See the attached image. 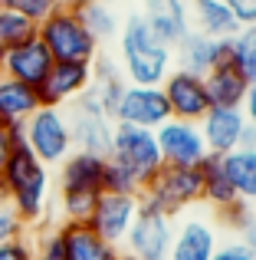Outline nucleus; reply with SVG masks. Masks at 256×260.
Returning <instances> with one entry per match:
<instances>
[{"label": "nucleus", "instance_id": "1", "mask_svg": "<svg viewBox=\"0 0 256 260\" xmlns=\"http://www.w3.org/2000/svg\"><path fill=\"white\" fill-rule=\"evenodd\" d=\"M13 142L7 161L0 168L7 181V201L13 204L17 217L30 228L46 217V198H50V168L30 152V145L23 142V125L10 128Z\"/></svg>", "mask_w": 256, "mask_h": 260}, {"label": "nucleus", "instance_id": "2", "mask_svg": "<svg viewBox=\"0 0 256 260\" xmlns=\"http://www.w3.org/2000/svg\"><path fill=\"white\" fill-rule=\"evenodd\" d=\"M122 73L128 86H161L164 76L171 73L174 53L167 43H161L154 37V30L148 26V20L141 13L125 20L122 26Z\"/></svg>", "mask_w": 256, "mask_h": 260}, {"label": "nucleus", "instance_id": "3", "mask_svg": "<svg viewBox=\"0 0 256 260\" xmlns=\"http://www.w3.org/2000/svg\"><path fill=\"white\" fill-rule=\"evenodd\" d=\"M39 43L50 50L56 63H92L99 56V43L86 30L82 17L76 13L72 4H59L43 23L36 26Z\"/></svg>", "mask_w": 256, "mask_h": 260}, {"label": "nucleus", "instance_id": "4", "mask_svg": "<svg viewBox=\"0 0 256 260\" xmlns=\"http://www.w3.org/2000/svg\"><path fill=\"white\" fill-rule=\"evenodd\" d=\"M109 161L128 168L135 178L141 181V191L154 181V175L161 172L164 158H161L154 128H141V125H125L115 122L112 125V145H109Z\"/></svg>", "mask_w": 256, "mask_h": 260}, {"label": "nucleus", "instance_id": "5", "mask_svg": "<svg viewBox=\"0 0 256 260\" xmlns=\"http://www.w3.org/2000/svg\"><path fill=\"white\" fill-rule=\"evenodd\" d=\"M141 201L174 217L184 208L204 201V175L197 165H161L154 181L141 191Z\"/></svg>", "mask_w": 256, "mask_h": 260}, {"label": "nucleus", "instance_id": "6", "mask_svg": "<svg viewBox=\"0 0 256 260\" xmlns=\"http://www.w3.org/2000/svg\"><path fill=\"white\" fill-rule=\"evenodd\" d=\"M23 142L30 145V152L50 165H63L72 152V132H69V119L63 109H50L39 106L30 119L23 122Z\"/></svg>", "mask_w": 256, "mask_h": 260}, {"label": "nucleus", "instance_id": "7", "mask_svg": "<svg viewBox=\"0 0 256 260\" xmlns=\"http://www.w3.org/2000/svg\"><path fill=\"white\" fill-rule=\"evenodd\" d=\"M69 132H72V148L76 152H92V155H105L109 158V145H112V125L115 122L105 115L99 95L92 92V86L86 89L79 99L69 102Z\"/></svg>", "mask_w": 256, "mask_h": 260}, {"label": "nucleus", "instance_id": "8", "mask_svg": "<svg viewBox=\"0 0 256 260\" xmlns=\"http://www.w3.org/2000/svg\"><path fill=\"white\" fill-rule=\"evenodd\" d=\"M174 231H178L174 228V217H167L158 208L138 201V214H135V224L125 237V250H132L141 260H167Z\"/></svg>", "mask_w": 256, "mask_h": 260}, {"label": "nucleus", "instance_id": "9", "mask_svg": "<svg viewBox=\"0 0 256 260\" xmlns=\"http://www.w3.org/2000/svg\"><path fill=\"white\" fill-rule=\"evenodd\" d=\"M161 92L167 99V109H171V119L181 122H200L207 112H210V95H207L204 76L187 70H171L161 83Z\"/></svg>", "mask_w": 256, "mask_h": 260}, {"label": "nucleus", "instance_id": "10", "mask_svg": "<svg viewBox=\"0 0 256 260\" xmlns=\"http://www.w3.org/2000/svg\"><path fill=\"white\" fill-rule=\"evenodd\" d=\"M154 139H158L164 165H200L210 155L204 145V135H200L197 122L167 119L164 125L154 128Z\"/></svg>", "mask_w": 256, "mask_h": 260}, {"label": "nucleus", "instance_id": "11", "mask_svg": "<svg viewBox=\"0 0 256 260\" xmlns=\"http://www.w3.org/2000/svg\"><path fill=\"white\" fill-rule=\"evenodd\" d=\"M138 201L141 198H128V194H99V201L86 224L102 241H109L112 247H122L132 224H135V214H138Z\"/></svg>", "mask_w": 256, "mask_h": 260}, {"label": "nucleus", "instance_id": "12", "mask_svg": "<svg viewBox=\"0 0 256 260\" xmlns=\"http://www.w3.org/2000/svg\"><path fill=\"white\" fill-rule=\"evenodd\" d=\"M171 119L167 99L161 86H125L122 99L115 109V122L125 125H141V128H158Z\"/></svg>", "mask_w": 256, "mask_h": 260}, {"label": "nucleus", "instance_id": "13", "mask_svg": "<svg viewBox=\"0 0 256 260\" xmlns=\"http://www.w3.org/2000/svg\"><path fill=\"white\" fill-rule=\"evenodd\" d=\"M92 86V63H53L43 86H36L39 106L63 109Z\"/></svg>", "mask_w": 256, "mask_h": 260}, {"label": "nucleus", "instance_id": "14", "mask_svg": "<svg viewBox=\"0 0 256 260\" xmlns=\"http://www.w3.org/2000/svg\"><path fill=\"white\" fill-rule=\"evenodd\" d=\"M53 63H56V59L50 56V50L39 43V37H33V40L13 46L10 53L0 56V76H10V79H17V83H26V86L36 89L50 76Z\"/></svg>", "mask_w": 256, "mask_h": 260}, {"label": "nucleus", "instance_id": "15", "mask_svg": "<svg viewBox=\"0 0 256 260\" xmlns=\"http://www.w3.org/2000/svg\"><path fill=\"white\" fill-rule=\"evenodd\" d=\"M141 17L148 20L154 37L161 43H167L171 50L181 43L184 33H191V7H187V0H145Z\"/></svg>", "mask_w": 256, "mask_h": 260}, {"label": "nucleus", "instance_id": "16", "mask_svg": "<svg viewBox=\"0 0 256 260\" xmlns=\"http://www.w3.org/2000/svg\"><path fill=\"white\" fill-rule=\"evenodd\" d=\"M200 135H204V145L210 155H227L233 148H240V135H243V112L240 109H217L210 106V112L197 122Z\"/></svg>", "mask_w": 256, "mask_h": 260}, {"label": "nucleus", "instance_id": "17", "mask_svg": "<svg viewBox=\"0 0 256 260\" xmlns=\"http://www.w3.org/2000/svg\"><path fill=\"white\" fill-rule=\"evenodd\" d=\"M59 241H63L66 260H115L118 247L96 234L86 221H63L59 224Z\"/></svg>", "mask_w": 256, "mask_h": 260}, {"label": "nucleus", "instance_id": "18", "mask_svg": "<svg viewBox=\"0 0 256 260\" xmlns=\"http://www.w3.org/2000/svg\"><path fill=\"white\" fill-rule=\"evenodd\" d=\"M102 175H105V155L76 152L59 165V191H96L102 194Z\"/></svg>", "mask_w": 256, "mask_h": 260}, {"label": "nucleus", "instance_id": "19", "mask_svg": "<svg viewBox=\"0 0 256 260\" xmlns=\"http://www.w3.org/2000/svg\"><path fill=\"white\" fill-rule=\"evenodd\" d=\"M214 250H217V231L207 221L194 217V221H184L174 231L167 260H210Z\"/></svg>", "mask_w": 256, "mask_h": 260}, {"label": "nucleus", "instance_id": "20", "mask_svg": "<svg viewBox=\"0 0 256 260\" xmlns=\"http://www.w3.org/2000/svg\"><path fill=\"white\" fill-rule=\"evenodd\" d=\"M39 109V95L33 86L0 76V128H17Z\"/></svg>", "mask_w": 256, "mask_h": 260}, {"label": "nucleus", "instance_id": "21", "mask_svg": "<svg viewBox=\"0 0 256 260\" xmlns=\"http://www.w3.org/2000/svg\"><path fill=\"white\" fill-rule=\"evenodd\" d=\"M187 7H191V30L207 33L214 40H227L240 33V23L233 20L224 0H187Z\"/></svg>", "mask_w": 256, "mask_h": 260}, {"label": "nucleus", "instance_id": "22", "mask_svg": "<svg viewBox=\"0 0 256 260\" xmlns=\"http://www.w3.org/2000/svg\"><path fill=\"white\" fill-rule=\"evenodd\" d=\"M174 59H178L181 70L207 76V73L214 70V63H217V40L207 37V33L191 30V33L181 37L178 46H174Z\"/></svg>", "mask_w": 256, "mask_h": 260}, {"label": "nucleus", "instance_id": "23", "mask_svg": "<svg viewBox=\"0 0 256 260\" xmlns=\"http://www.w3.org/2000/svg\"><path fill=\"white\" fill-rule=\"evenodd\" d=\"M204 86L207 95H210V106L217 109H240L246 99V89H250V83L233 66H214L204 76Z\"/></svg>", "mask_w": 256, "mask_h": 260}, {"label": "nucleus", "instance_id": "24", "mask_svg": "<svg viewBox=\"0 0 256 260\" xmlns=\"http://www.w3.org/2000/svg\"><path fill=\"white\" fill-rule=\"evenodd\" d=\"M224 175L230 178L233 191L243 201H256V148H233V152L220 155Z\"/></svg>", "mask_w": 256, "mask_h": 260}, {"label": "nucleus", "instance_id": "25", "mask_svg": "<svg viewBox=\"0 0 256 260\" xmlns=\"http://www.w3.org/2000/svg\"><path fill=\"white\" fill-rule=\"evenodd\" d=\"M200 175H204V201L210 204L214 211H224L230 208V204L243 201V198L233 191L230 178L224 175V165H220V155H207L204 161H200Z\"/></svg>", "mask_w": 256, "mask_h": 260}, {"label": "nucleus", "instance_id": "26", "mask_svg": "<svg viewBox=\"0 0 256 260\" xmlns=\"http://www.w3.org/2000/svg\"><path fill=\"white\" fill-rule=\"evenodd\" d=\"M72 7L82 17L86 30L96 37V43H105V40H112L118 33V17L112 13V7L105 0H86V4H72Z\"/></svg>", "mask_w": 256, "mask_h": 260}, {"label": "nucleus", "instance_id": "27", "mask_svg": "<svg viewBox=\"0 0 256 260\" xmlns=\"http://www.w3.org/2000/svg\"><path fill=\"white\" fill-rule=\"evenodd\" d=\"M233 70L250 86L256 83V26H240L233 37Z\"/></svg>", "mask_w": 256, "mask_h": 260}, {"label": "nucleus", "instance_id": "28", "mask_svg": "<svg viewBox=\"0 0 256 260\" xmlns=\"http://www.w3.org/2000/svg\"><path fill=\"white\" fill-rule=\"evenodd\" d=\"M33 37H36V23H30V20H23L20 13L0 7V56L10 53L13 46L33 40Z\"/></svg>", "mask_w": 256, "mask_h": 260}, {"label": "nucleus", "instance_id": "29", "mask_svg": "<svg viewBox=\"0 0 256 260\" xmlns=\"http://www.w3.org/2000/svg\"><path fill=\"white\" fill-rule=\"evenodd\" d=\"M102 194H128V198H141V181L135 178L128 168L115 165L105 158V175H102Z\"/></svg>", "mask_w": 256, "mask_h": 260}, {"label": "nucleus", "instance_id": "30", "mask_svg": "<svg viewBox=\"0 0 256 260\" xmlns=\"http://www.w3.org/2000/svg\"><path fill=\"white\" fill-rule=\"evenodd\" d=\"M99 194L96 191H59V208L66 221H89Z\"/></svg>", "mask_w": 256, "mask_h": 260}, {"label": "nucleus", "instance_id": "31", "mask_svg": "<svg viewBox=\"0 0 256 260\" xmlns=\"http://www.w3.org/2000/svg\"><path fill=\"white\" fill-rule=\"evenodd\" d=\"M0 7H4V10L20 13L23 20H30V23L39 26V23H43V20L59 7V0H0Z\"/></svg>", "mask_w": 256, "mask_h": 260}, {"label": "nucleus", "instance_id": "32", "mask_svg": "<svg viewBox=\"0 0 256 260\" xmlns=\"http://www.w3.org/2000/svg\"><path fill=\"white\" fill-rule=\"evenodd\" d=\"M33 257H36V244L26 234H17L0 244V260H33Z\"/></svg>", "mask_w": 256, "mask_h": 260}, {"label": "nucleus", "instance_id": "33", "mask_svg": "<svg viewBox=\"0 0 256 260\" xmlns=\"http://www.w3.org/2000/svg\"><path fill=\"white\" fill-rule=\"evenodd\" d=\"M23 231H26V224L17 217L13 204L0 198V244H4V241H10V237H17V234H23Z\"/></svg>", "mask_w": 256, "mask_h": 260}, {"label": "nucleus", "instance_id": "34", "mask_svg": "<svg viewBox=\"0 0 256 260\" xmlns=\"http://www.w3.org/2000/svg\"><path fill=\"white\" fill-rule=\"evenodd\" d=\"M217 217H220V221H224L227 228L233 231V234H237V231H240V228H243V224L253 217V204H250V201H237V204H230V208L217 211Z\"/></svg>", "mask_w": 256, "mask_h": 260}, {"label": "nucleus", "instance_id": "35", "mask_svg": "<svg viewBox=\"0 0 256 260\" xmlns=\"http://www.w3.org/2000/svg\"><path fill=\"white\" fill-rule=\"evenodd\" d=\"M33 260H66V250H63V241H59V231H46L36 244V257Z\"/></svg>", "mask_w": 256, "mask_h": 260}, {"label": "nucleus", "instance_id": "36", "mask_svg": "<svg viewBox=\"0 0 256 260\" xmlns=\"http://www.w3.org/2000/svg\"><path fill=\"white\" fill-rule=\"evenodd\" d=\"M240 26H256V0H224Z\"/></svg>", "mask_w": 256, "mask_h": 260}, {"label": "nucleus", "instance_id": "37", "mask_svg": "<svg viewBox=\"0 0 256 260\" xmlns=\"http://www.w3.org/2000/svg\"><path fill=\"white\" fill-rule=\"evenodd\" d=\"M253 257H256L253 250H246L240 241H233V244H217L210 260H253Z\"/></svg>", "mask_w": 256, "mask_h": 260}, {"label": "nucleus", "instance_id": "38", "mask_svg": "<svg viewBox=\"0 0 256 260\" xmlns=\"http://www.w3.org/2000/svg\"><path fill=\"white\" fill-rule=\"evenodd\" d=\"M237 241H240V244H243V247H246V250H253V254H256V214H253V217H250V221H246V224H243V228H240V231H237Z\"/></svg>", "mask_w": 256, "mask_h": 260}, {"label": "nucleus", "instance_id": "39", "mask_svg": "<svg viewBox=\"0 0 256 260\" xmlns=\"http://www.w3.org/2000/svg\"><path fill=\"white\" fill-rule=\"evenodd\" d=\"M240 112H243L246 125H253V128H256V83L246 89V99H243V106H240Z\"/></svg>", "mask_w": 256, "mask_h": 260}, {"label": "nucleus", "instance_id": "40", "mask_svg": "<svg viewBox=\"0 0 256 260\" xmlns=\"http://www.w3.org/2000/svg\"><path fill=\"white\" fill-rule=\"evenodd\" d=\"M10 142H13L10 128H0V168H4V161H7V152H10Z\"/></svg>", "mask_w": 256, "mask_h": 260}, {"label": "nucleus", "instance_id": "41", "mask_svg": "<svg viewBox=\"0 0 256 260\" xmlns=\"http://www.w3.org/2000/svg\"><path fill=\"white\" fill-rule=\"evenodd\" d=\"M240 148H256V128L243 125V135H240Z\"/></svg>", "mask_w": 256, "mask_h": 260}, {"label": "nucleus", "instance_id": "42", "mask_svg": "<svg viewBox=\"0 0 256 260\" xmlns=\"http://www.w3.org/2000/svg\"><path fill=\"white\" fill-rule=\"evenodd\" d=\"M115 260H141V257H135L132 250H118V254H115Z\"/></svg>", "mask_w": 256, "mask_h": 260}, {"label": "nucleus", "instance_id": "43", "mask_svg": "<svg viewBox=\"0 0 256 260\" xmlns=\"http://www.w3.org/2000/svg\"><path fill=\"white\" fill-rule=\"evenodd\" d=\"M0 198L7 201V181H4V175H0Z\"/></svg>", "mask_w": 256, "mask_h": 260}, {"label": "nucleus", "instance_id": "44", "mask_svg": "<svg viewBox=\"0 0 256 260\" xmlns=\"http://www.w3.org/2000/svg\"><path fill=\"white\" fill-rule=\"evenodd\" d=\"M66 4H86V0H66Z\"/></svg>", "mask_w": 256, "mask_h": 260}, {"label": "nucleus", "instance_id": "45", "mask_svg": "<svg viewBox=\"0 0 256 260\" xmlns=\"http://www.w3.org/2000/svg\"><path fill=\"white\" fill-rule=\"evenodd\" d=\"M253 214H256V201H253Z\"/></svg>", "mask_w": 256, "mask_h": 260}, {"label": "nucleus", "instance_id": "46", "mask_svg": "<svg viewBox=\"0 0 256 260\" xmlns=\"http://www.w3.org/2000/svg\"><path fill=\"white\" fill-rule=\"evenodd\" d=\"M59 4H66V0H59Z\"/></svg>", "mask_w": 256, "mask_h": 260}, {"label": "nucleus", "instance_id": "47", "mask_svg": "<svg viewBox=\"0 0 256 260\" xmlns=\"http://www.w3.org/2000/svg\"><path fill=\"white\" fill-rule=\"evenodd\" d=\"M105 4H109V0H105Z\"/></svg>", "mask_w": 256, "mask_h": 260}, {"label": "nucleus", "instance_id": "48", "mask_svg": "<svg viewBox=\"0 0 256 260\" xmlns=\"http://www.w3.org/2000/svg\"><path fill=\"white\" fill-rule=\"evenodd\" d=\"M253 260H256V257H253Z\"/></svg>", "mask_w": 256, "mask_h": 260}]
</instances>
